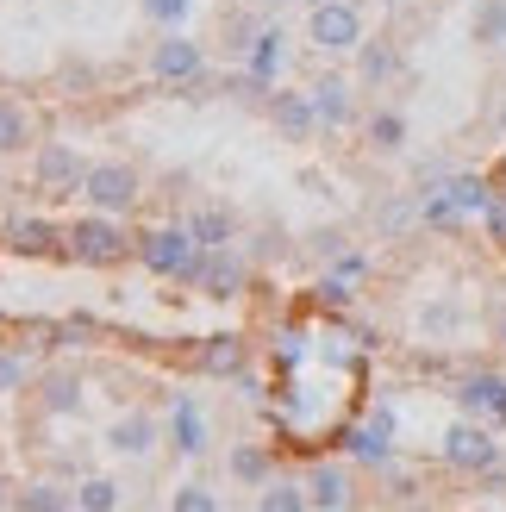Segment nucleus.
<instances>
[{"label": "nucleus", "mask_w": 506, "mask_h": 512, "mask_svg": "<svg viewBox=\"0 0 506 512\" xmlns=\"http://www.w3.org/2000/svg\"><path fill=\"white\" fill-rule=\"evenodd\" d=\"M138 263L157 281H182V288H194L200 263H207V244L188 232V219L182 225H150V232H138Z\"/></svg>", "instance_id": "obj_1"}, {"label": "nucleus", "mask_w": 506, "mask_h": 512, "mask_svg": "<svg viewBox=\"0 0 506 512\" xmlns=\"http://www.w3.org/2000/svg\"><path fill=\"white\" fill-rule=\"evenodd\" d=\"M63 250L75 256V263H88V269H119L125 256H138V238H125V219L88 207V213L63 232Z\"/></svg>", "instance_id": "obj_2"}, {"label": "nucleus", "mask_w": 506, "mask_h": 512, "mask_svg": "<svg viewBox=\"0 0 506 512\" xmlns=\"http://www.w3.org/2000/svg\"><path fill=\"white\" fill-rule=\"evenodd\" d=\"M307 44L319 57H350L363 44V7L357 0H319L307 13Z\"/></svg>", "instance_id": "obj_3"}, {"label": "nucleus", "mask_w": 506, "mask_h": 512, "mask_svg": "<svg viewBox=\"0 0 506 512\" xmlns=\"http://www.w3.org/2000/svg\"><path fill=\"white\" fill-rule=\"evenodd\" d=\"M82 200L94 213H113V219H125L144 200V175L132 169V163H88V182H82Z\"/></svg>", "instance_id": "obj_4"}, {"label": "nucleus", "mask_w": 506, "mask_h": 512, "mask_svg": "<svg viewBox=\"0 0 506 512\" xmlns=\"http://www.w3.org/2000/svg\"><path fill=\"white\" fill-rule=\"evenodd\" d=\"M150 75L163 88H200L207 82V44H194L188 32H163L150 44Z\"/></svg>", "instance_id": "obj_5"}, {"label": "nucleus", "mask_w": 506, "mask_h": 512, "mask_svg": "<svg viewBox=\"0 0 506 512\" xmlns=\"http://www.w3.org/2000/svg\"><path fill=\"white\" fill-rule=\"evenodd\" d=\"M169 438V431L144 413V406H132V413H113L107 425H100V450L119 456V463H144V456H157V444Z\"/></svg>", "instance_id": "obj_6"}, {"label": "nucleus", "mask_w": 506, "mask_h": 512, "mask_svg": "<svg viewBox=\"0 0 506 512\" xmlns=\"http://www.w3.org/2000/svg\"><path fill=\"white\" fill-rule=\"evenodd\" d=\"M32 182L44 194H57V200H82V182H88V163H82V150L63 144V138H50L32 150Z\"/></svg>", "instance_id": "obj_7"}, {"label": "nucleus", "mask_w": 506, "mask_h": 512, "mask_svg": "<svg viewBox=\"0 0 506 512\" xmlns=\"http://www.w3.org/2000/svg\"><path fill=\"white\" fill-rule=\"evenodd\" d=\"M444 463L450 469H463V475H488L500 469V444H494V431L482 419H457L444 431Z\"/></svg>", "instance_id": "obj_8"}, {"label": "nucleus", "mask_w": 506, "mask_h": 512, "mask_svg": "<svg viewBox=\"0 0 506 512\" xmlns=\"http://www.w3.org/2000/svg\"><path fill=\"white\" fill-rule=\"evenodd\" d=\"M207 300H238L250 288V256L238 244H225V250H207V263H200V281H194Z\"/></svg>", "instance_id": "obj_9"}, {"label": "nucleus", "mask_w": 506, "mask_h": 512, "mask_svg": "<svg viewBox=\"0 0 506 512\" xmlns=\"http://www.w3.org/2000/svg\"><path fill=\"white\" fill-rule=\"evenodd\" d=\"M313 94V113H319V132H344V125H357V82L338 69H325L319 82L307 88Z\"/></svg>", "instance_id": "obj_10"}, {"label": "nucleus", "mask_w": 506, "mask_h": 512, "mask_svg": "<svg viewBox=\"0 0 506 512\" xmlns=\"http://www.w3.org/2000/svg\"><path fill=\"white\" fill-rule=\"evenodd\" d=\"M82 400H88V375L75 369V363H57V369L38 375V406H44L50 419H75V413H82Z\"/></svg>", "instance_id": "obj_11"}, {"label": "nucleus", "mask_w": 506, "mask_h": 512, "mask_svg": "<svg viewBox=\"0 0 506 512\" xmlns=\"http://www.w3.org/2000/svg\"><path fill=\"white\" fill-rule=\"evenodd\" d=\"M282 69H288V32H282V25H263V32L250 38V50H244V75L263 82V88H275Z\"/></svg>", "instance_id": "obj_12"}, {"label": "nucleus", "mask_w": 506, "mask_h": 512, "mask_svg": "<svg viewBox=\"0 0 506 512\" xmlns=\"http://www.w3.org/2000/svg\"><path fill=\"white\" fill-rule=\"evenodd\" d=\"M269 119H275V132H288L294 144L319 132V113H313V94L307 88H275L269 94Z\"/></svg>", "instance_id": "obj_13"}, {"label": "nucleus", "mask_w": 506, "mask_h": 512, "mask_svg": "<svg viewBox=\"0 0 506 512\" xmlns=\"http://www.w3.org/2000/svg\"><path fill=\"white\" fill-rule=\"evenodd\" d=\"M450 400L463 406V419H506V375H469Z\"/></svg>", "instance_id": "obj_14"}, {"label": "nucleus", "mask_w": 506, "mask_h": 512, "mask_svg": "<svg viewBox=\"0 0 506 512\" xmlns=\"http://www.w3.org/2000/svg\"><path fill=\"white\" fill-rule=\"evenodd\" d=\"M300 481H307L313 512H350V469L344 463H313Z\"/></svg>", "instance_id": "obj_15"}, {"label": "nucleus", "mask_w": 506, "mask_h": 512, "mask_svg": "<svg viewBox=\"0 0 506 512\" xmlns=\"http://www.w3.org/2000/svg\"><path fill=\"white\" fill-rule=\"evenodd\" d=\"M207 444H213V431H207V419H200V406L194 400H175V413H169V450L175 456H207Z\"/></svg>", "instance_id": "obj_16"}, {"label": "nucleus", "mask_w": 506, "mask_h": 512, "mask_svg": "<svg viewBox=\"0 0 506 512\" xmlns=\"http://www.w3.org/2000/svg\"><path fill=\"white\" fill-rule=\"evenodd\" d=\"M194 363H200V375H213V381H244L250 350H244V338H207Z\"/></svg>", "instance_id": "obj_17"}, {"label": "nucleus", "mask_w": 506, "mask_h": 512, "mask_svg": "<svg viewBox=\"0 0 506 512\" xmlns=\"http://www.w3.org/2000/svg\"><path fill=\"white\" fill-rule=\"evenodd\" d=\"M125 506V481L107 469H88L75 475V512H119Z\"/></svg>", "instance_id": "obj_18"}, {"label": "nucleus", "mask_w": 506, "mask_h": 512, "mask_svg": "<svg viewBox=\"0 0 506 512\" xmlns=\"http://www.w3.org/2000/svg\"><path fill=\"white\" fill-rule=\"evenodd\" d=\"M363 138H369L375 157H400V150H407V113H400V107H375L363 119Z\"/></svg>", "instance_id": "obj_19"}, {"label": "nucleus", "mask_w": 506, "mask_h": 512, "mask_svg": "<svg viewBox=\"0 0 506 512\" xmlns=\"http://www.w3.org/2000/svg\"><path fill=\"white\" fill-rule=\"evenodd\" d=\"M7 250H19V256H57L63 250V232H57V225H50V219H13L7 225Z\"/></svg>", "instance_id": "obj_20"}, {"label": "nucleus", "mask_w": 506, "mask_h": 512, "mask_svg": "<svg viewBox=\"0 0 506 512\" xmlns=\"http://www.w3.org/2000/svg\"><path fill=\"white\" fill-rule=\"evenodd\" d=\"M225 475H232L238 488L257 494L263 481H275V456H269L263 444H232V456H225Z\"/></svg>", "instance_id": "obj_21"}, {"label": "nucleus", "mask_w": 506, "mask_h": 512, "mask_svg": "<svg viewBox=\"0 0 506 512\" xmlns=\"http://www.w3.org/2000/svg\"><path fill=\"white\" fill-rule=\"evenodd\" d=\"M394 75H400V50L382 44V38H375V44L363 38V44H357V82H363V88H388Z\"/></svg>", "instance_id": "obj_22"}, {"label": "nucleus", "mask_w": 506, "mask_h": 512, "mask_svg": "<svg viewBox=\"0 0 506 512\" xmlns=\"http://www.w3.org/2000/svg\"><path fill=\"white\" fill-rule=\"evenodd\" d=\"M188 232L207 244V250H225V244H238V213H232V207H200V213L188 219Z\"/></svg>", "instance_id": "obj_23"}, {"label": "nucleus", "mask_w": 506, "mask_h": 512, "mask_svg": "<svg viewBox=\"0 0 506 512\" xmlns=\"http://www.w3.org/2000/svg\"><path fill=\"white\" fill-rule=\"evenodd\" d=\"M250 512H313L307 481H288V475L263 481V488H257V506H250Z\"/></svg>", "instance_id": "obj_24"}, {"label": "nucleus", "mask_w": 506, "mask_h": 512, "mask_svg": "<svg viewBox=\"0 0 506 512\" xmlns=\"http://www.w3.org/2000/svg\"><path fill=\"white\" fill-rule=\"evenodd\" d=\"M469 38L482 44V50H506V0H475Z\"/></svg>", "instance_id": "obj_25"}, {"label": "nucleus", "mask_w": 506, "mask_h": 512, "mask_svg": "<svg viewBox=\"0 0 506 512\" xmlns=\"http://www.w3.org/2000/svg\"><path fill=\"white\" fill-rule=\"evenodd\" d=\"M438 188H444V194H450V200H457V207H463V219H469V213L482 219V213L494 207V188L482 182V175H444Z\"/></svg>", "instance_id": "obj_26"}, {"label": "nucleus", "mask_w": 506, "mask_h": 512, "mask_svg": "<svg viewBox=\"0 0 506 512\" xmlns=\"http://www.w3.org/2000/svg\"><path fill=\"white\" fill-rule=\"evenodd\" d=\"M388 438H394V419L375 413L363 431H350V456H363V463H388Z\"/></svg>", "instance_id": "obj_27"}, {"label": "nucleus", "mask_w": 506, "mask_h": 512, "mask_svg": "<svg viewBox=\"0 0 506 512\" xmlns=\"http://www.w3.org/2000/svg\"><path fill=\"white\" fill-rule=\"evenodd\" d=\"M13 512H75V488H57V481H32V488L13 500Z\"/></svg>", "instance_id": "obj_28"}, {"label": "nucleus", "mask_w": 506, "mask_h": 512, "mask_svg": "<svg viewBox=\"0 0 506 512\" xmlns=\"http://www.w3.org/2000/svg\"><path fill=\"white\" fill-rule=\"evenodd\" d=\"M25 144H32V119H25V107L0 100V157H19Z\"/></svg>", "instance_id": "obj_29"}, {"label": "nucleus", "mask_w": 506, "mask_h": 512, "mask_svg": "<svg viewBox=\"0 0 506 512\" xmlns=\"http://www.w3.org/2000/svg\"><path fill=\"white\" fill-rule=\"evenodd\" d=\"M138 13L157 25V32H182L188 13H194V0H138Z\"/></svg>", "instance_id": "obj_30"}, {"label": "nucleus", "mask_w": 506, "mask_h": 512, "mask_svg": "<svg viewBox=\"0 0 506 512\" xmlns=\"http://www.w3.org/2000/svg\"><path fill=\"white\" fill-rule=\"evenodd\" d=\"M169 512H219V494L207 481H182V488L169 494Z\"/></svg>", "instance_id": "obj_31"}, {"label": "nucleus", "mask_w": 506, "mask_h": 512, "mask_svg": "<svg viewBox=\"0 0 506 512\" xmlns=\"http://www.w3.org/2000/svg\"><path fill=\"white\" fill-rule=\"evenodd\" d=\"M25 375H32V369H25V356L19 350H0V394H19Z\"/></svg>", "instance_id": "obj_32"}, {"label": "nucleus", "mask_w": 506, "mask_h": 512, "mask_svg": "<svg viewBox=\"0 0 506 512\" xmlns=\"http://www.w3.org/2000/svg\"><path fill=\"white\" fill-rule=\"evenodd\" d=\"M282 250H288V232H282V225H263V232L250 238V256H282Z\"/></svg>", "instance_id": "obj_33"}, {"label": "nucleus", "mask_w": 506, "mask_h": 512, "mask_svg": "<svg viewBox=\"0 0 506 512\" xmlns=\"http://www.w3.org/2000/svg\"><path fill=\"white\" fill-rule=\"evenodd\" d=\"M307 244H313V256H344V232H338V225H319Z\"/></svg>", "instance_id": "obj_34"}, {"label": "nucleus", "mask_w": 506, "mask_h": 512, "mask_svg": "<svg viewBox=\"0 0 506 512\" xmlns=\"http://www.w3.org/2000/svg\"><path fill=\"white\" fill-rule=\"evenodd\" d=\"M457 325H463L457 306H425V331H457Z\"/></svg>", "instance_id": "obj_35"}, {"label": "nucleus", "mask_w": 506, "mask_h": 512, "mask_svg": "<svg viewBox=\"0 0 506 512\" xmlns=\"http://www.w3.org/2000/svg\"><path fill=\"white\" fill-rule=\"evenodd\" d=\"M482 225H488V238H494V244H506V194H494V207L482 213Z\"/></svg>", "instance_id": "obj_36"}, {"label": "nucleus", "mask_w": 506, "mask_h": 512, "mask_svg": "<svg viewBox=\"0 0 506 512\" xmlns=\"http://www.w3.org/2000/svg\"><path fill=\"white\" fill-rule=\"evenodd\" d=\"M13 500H19V494H13V481L0 475V512H13Z\"/></svg>", "instance_id": "obj_37"}, {"label": "nucleus", "mask_w": 506, "mask_h": 512, "mask_svg": "<svg viewBox=\"0 0 506 512\" xmlns=\"http://www.w3.org/2000/svg\"><path fill=\"white\" fill-rule=\"evenodd\" d=\"M494 331H500V344H506V306H500V319H494Z\"/></svg>", "instance_id": "obj_38"}, {"label": "nucleus", "mask_w": 506, "mask_h": 512, "mask_svg": "<svg viewBox=\"0 0 506 512\" xmlns=\"http://www.w3.org/2000/svg\"><path fill=\"white\" fill-rule=\"evenodd\" d=\"M494 182H500V194H506V163H500V169H494Z\"/></svg>", "instance_id": "obj_39"}, {"label": "nucleus", "mask_w": 506, "mask_h": 512, "mask_svg": "<svg viewBox=\"0 0 506 512\" xmlns=\"http://www.w3.org/2000/svg\"><path fill=\"white\" fill-rule=\"evenodd\" d=\"M119 512H150V506H132V500H125V506H119Z\"/></svg>", "instance_id": "obj_40"}, {"label": "nucleus", "mask_w": 506, "mask_h": 512, "mask_svg": "<svg viewBox=\"0 0 506 512\" xmlns=\"http://www.w3.org/2000/svg\"><path fill=\"white\" fill-rule=\"evenodd\" d=\"M500 132H506V107H500Z\"/></svg>", "instance_id": "obj_41"}, {"label": "nucleus", "mask_w": 506, "mask_h": 512, "mask_svg": "<svg viewBox=\"0 0 506 512\" xmlns=\"http://www.w3.org/2000/svg\"><path fill=\"white\" fill-rule=\"evenodd\" d=\"M350 512H357V506H350Z\"/></svg>", "instance_id": "obj_42"}]
</instances>
